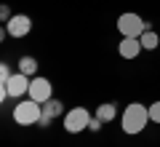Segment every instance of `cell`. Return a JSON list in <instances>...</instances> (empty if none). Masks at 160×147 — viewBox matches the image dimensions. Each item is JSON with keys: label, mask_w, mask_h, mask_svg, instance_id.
Instances as JSON below:
<instances>
[{"label": "cell", "mask_w": 160, "mask_h": 147, "mask_svg": "<svg viewBox=\"0 0 160 147\" xmlns=\"http://www.w3.org/2000/svg\"><path fill=\"white\" fill-rule=\"evenodd\" d=\"M149 120H152V123H160V102L149 104Z\"/></svg>", "instance_id": "cell-14"}, {"label": "cell", "mask_w": 160, "mask_h": 147, "mask_svg": "<svg viewBox=\"0 0 160 147\" xmlns=\"http://www.w3.org/2000/svg\"><path fill=\"white\" fill-rule=\"evenodd\" d=\"M88 131H93V134H96V131H102V120H99L96 115H93V118H91V123H88Z\"/></svg>", "instance_id": "cell-16"}, {"label": "cell", "mask_w": 160, "mask_h": 147, "mask_svg": "<svg viewBox=\"0 0 160 147\" xmlns=\"http://www.w3.org/2000/svg\"><path fill=\"white\" fill-rule=\"evenodd\" d=\"M93 115L88 113L86 107H75L69 110L67 115H64V131H69V134H80V131H86L88 123H91Z\"/></svg>", "instance_id": "cell-4"}, {"label": "cell", "mask_w": 160, "mask_h": 147, "mask_svg": "<svg viewBox=\"0 0 160 147\" xmlns=\"http://www.w3.org/2000/svg\"><path fill=\"white\" fill-rule=\"evenodd\" d=\"M147 123H149V107L133 102V104H128V107L123 110V120H120V126H123L126 134H139V131L147 129Z\"/></svg>", "instance_id": "cell-1"}, {"label": "cell", "mask_w": 160, "mask_h": 147, "mask_svg": "<svg viewBox=\"0 0 160 147\" xmlns=\"http://www.w3.org/2000/svg\"><path fill=\"white\" fill-rule=\"evenodd\" d=\"M118 51H120L123 59H136L139 51H142V40L139 38H123L120 45H118Z\"/></svg>", "instance_id": "cell-8"}, {"label": "cell", "mask_w": 160, "mask_h": 147, "mask_svg": "<svg viewBox=\"0 0 160 147\" xmlns=\"http://www.w3.org/2000/svg\"><path fill=\"white\" fill-rule=\"evenodd\" d=\"M11 67H8V64H0V86H6L8 80H11Z\"/></svg>", "instance_id": "cell-13"}, {"label": "cell", "mask_w": 160, "mask_h": 147, "mask_svg": "<svg viewBox=\"0 0 160 147\" xmlns=\"http://www.w3.org/2000/svg\"><path fill=\"white\" fill-rule=\"evenodd\" d=\"M118 29H120V35L123 38H142L147 29H152V24L149 22H144L139 13H120V19H118Z\"/></svg>", "instance_id": "cell-2"}, {"label": "cell", "mask_w": 160, "mask_h": 147, "mask_svg": "<svg viewBox=\"0 0 160 147\" xmlns=\"http://www.w3.org/2000/svg\"><path fill=\"white\" fill-rule=\"evenodd\" d=\"M64 113V104L59 102V99H48V102H43V115H48V118H59V115Z\"/></svg>", "instance_id": "cell-11"}, {"label": "cell", "mask_w": 160, "mask_h": 147, "mask_svg": "<svg viewBox=\"0 0 160 147\" xmlns=\"http://www.w3.org/2000/svg\"><path fill=\"white\" fill-rule=\"evenodd\" d=\"M96 118L102 120V123H112V120L118 118V104H115V102H104V104H99Z\"/></svg>", "instance_id": "cell-9"}, {"label": "cell", "mask_w": 160, "mask_h": 147, "mask_svg": "<svg viewBox=\"0 0 160 147\" xmlns=\"http://www.w3.org/2000/svg\"><path fill=\"white\" fill-rule=\"evenodd\" d=\"M40 115H43V104L35 102V99H27V102H19L16 110H13V120L19 126H38Z\"/></svg>", "instance_id": "cell-3"}, {"label": "cell", "mask_w": 160, "mask_h": 147, "mask_svg": "<svg viewBox=\"0 0 160 147\" xmlns=\"http://www.w3.org/2000/svg\"><path fill=\"white\" fill-rule=\"evenodd\" d=\"M29 83H32V80H29V75H24V72H13L11 75V80H8L6 83V88H8V94L11 96H24V94H29Z\"/></svg>", "instance_id": "cell-7"}, {"label": "cell", "mask_w": 160, "mask_h": 147, "mask_svg": "<svg viewBox=\"0 0 160 147\" xmlns=\"http://www.w3.org/2000/svg\"><path fill=\"white\" fill-rule=\"evenodd\" d=\"M8 35L11 38H24V35H29V29H32V19L27 16V13H13V19L6 24Z\"/></svg>", "instance_id": "cell-6"}, {"label": "cell", "mask_w": 160, "mask_h": 147, "mask_svg": "<svg viewBox=\"0 0 160 147\" xmlns=\"http://www.w3.org/2000/svg\"><path fill=\"white\" fill-rule=\"evenodd\" d=\"M29 99H35V102H48V99H51L53 96V86H51V80L48 78H40V75H35L32 78V83H29Z\"/></svg>", "instance_id": "cell-5"}, {"label": "cell", "mask_w": 160, "mask_h": 147, "mask_svg": "<svg viewBox=\"0 0 160 147\" xmlns=\"http://www.w3.org/2000/svg\"><path fill=\"white\" fill-rule=\"evenodd\" d=\"M139 40H142V48H144V51H155V48L160 45V38H158V32H155V29H147Z\"/></svg>", "instance_id": "cell-12"}, {"label": "cell", "mask_w": 160, "mask_h": 147, "mask_svg": "<svg viewBox=\"0 0 160 147\" xmlns=\"http://www.w3.org/2000/svg\"><path fill=\"white\" fill-rule=\"evenodd\" d=\"M16 70L24 72V75H29V78H35V75H38V59L35 56H22L19 64H16Z\"/></svg>", "instance_id": "cell-10"}, {"label": "cell", "mask_w": 160, "mask_h": 147, "mask_svg": "<svg viewBox=\"0 0 160 147\" xmlns=\"http://www.w3.org/2000/svg\"><path fill=\"white\" fill-rule=\"evenodd\" d=\"M51 120H53V118H48V115H40L38 126H40V129H48V126H51Z\"/></svg>", "instance_id": "cell-17"}, {"label": "cell", "mask_w": 160, "mask_h": 147, "mask_svg": "<svg viewBox=\"0 0 160 147\" xmlns=\"http://www.w3.org/2000/svg\"><path fill=\"white\" fill-rule=\"evenodd\" d=\"M0 19H3V24H8L13 19V13H11V8H8V6H0Z\"/></svg>", "instance_id": "cell-15"}]
</instances>
